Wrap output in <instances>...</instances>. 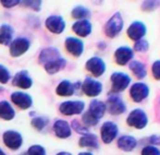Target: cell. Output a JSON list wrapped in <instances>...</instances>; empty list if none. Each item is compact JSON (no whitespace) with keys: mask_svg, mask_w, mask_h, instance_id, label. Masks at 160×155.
Masks as SVG:
<instances>
[{"mask_svg":"<svg viewBox=\"0 0 160 155\" xmlns=\"http://www.w3.org/2000/svg\"><path fill=\"white\" fill-rule=\"evenodd\" d=\"M45 24H46V28L55 34H61L65 28V22L63 18L60 15H50L47 18Z\"/></svg>","mask_w":160,"mask_h":155,"instance_id":"16","label":"cell"},{"mask_svg":"<svg viewBox=\"0 0 160 155\" xmlns=\"http://www.w3.org/2000/svg\"><path fill=\"white\" fill-rule=\"evenodd\" d=\"M149 86L146 83L141 82V81L133 83L130 87V97L135 103H141L145 101L149 96Z\"/></svg>","mask_w":160,"mask_h":155,"instance_id":"6","label":"cell"},{"mask_svg":"<svg viewBox=\"0 0 160 155\" xmlns=\"http://www.w3.org/2000/svg\"><path fill=\"white\" fill-rule=\"evenodd\" d=\"M141 155H160V150L154 145H146L142 149Z\"/></svg>","mask_w":160,"mask_h":155,"instance_id":"33","label":"cell"},{"mask_svg":"<svg viewBox=\"0 0 160 155\" xmlns=\"http://www.w3.org/2000/svg\"><path fill=\"white\" fill-rule=\"evenodd\" d=\"M10 71L4 66L0 65V83H2V84L8 83L9 80H10Z\"/></svg>","mask_w":160,"mask_h":155,"instance_id":"34","label":"cell"},{"mask_svg":"<svg viewBox=\"0 0 160 155\" xmlns=\"http://www.w3.org/2000/svg\"><path fill=\"white\" fill-rule=\"evenodd\" d=\"M152 75L156 80L160 81V59L155 60L152 65Z\"/></svg>","mask_w":160,"mask_h":155,"instance_id":"37","label":"cell"},{"mask_svg":"<svg viewBox=\"0 0 160 155\" xmlns=\"http://www.w3.org/2000/svg\"><path fill=\"white\" fill-rule=\"evenodd\" d=\"M148 142L149 145H154V147H160V134H152L148 138Z\"/></svg>","mask_w":160,"mask_h":155,"instance_id":"39","label":"cell"},{"mask_svg":"<svg viewBox=\"0 0 160 155\" xmlns=\"http://www.w3.org/2000/svg\"><path fill=\"white\" fill-rule=\"evenodd\" d=\"M11 101L21 109H28L32 106L33 100L28 94L23 92H14L11 94Z\"/></svg>","mask_w":160,"mask_h":155,"instance_id":"17","label":"cell"},{"mask_svg":"<svg viewBox=\"0 0 160 155\" xmlns=\"http://www.w3.org/2000/svg\"><path fill=\"white\" fill-rule=\"evenodd\" d=\"M2 90H3V89H2V87H0V92H1V91H2Z\"/></svg>","mask_w":160,"mask_h":155,"instance_id":"44","label":"cell"},{"mask_svg":"<svg viewBox=\"0 0 160 155\" xmlns=\"http://www.w3.org/2000/svg\"><path fill=\"white\" fill-rule=\"evenodd\" d=\"M75 92L74 83L70 82L69 80H63L59 83V85L56 89V93L59 96H71Z\"/></svg>","mask_w":160,"mask_h":155,"instance_id":"25","label":"cell"},{"mask_svg":"<svg viewBox=\"0 0 160 155\" xmlns=\"http://www.w3.org/2000/svg\"><path fill=\"white\" fill-rule=\"evenodd\" d=\"M65 49L74 57H80L84 51V43L78 37H68L64 42Z\"/></svg>","mask_w":160,"mask_h":155,"instance_id":"15","label":"cell"},{"mask_svg":"<svg viewBox=\"0 0 160 155\" xmlns=\"http://www.w3.org/2000/svg\"><path fill=\"white\" fill-rule=\"evenodd\" d=\"M159 6L160 1H152V0H149V1H144L142 3V9H143V11H152L156 8H158Z\"/></svg>","mask_w":160,"mask_h":155,"instance_id":"36","label":"cell"},{"mask_svg":"<svg viewBox=\"0 0 160 155\" xmlns=\"http://www.w3.org/2000/svg\"><path fill=\"white\" fill-rule=\"evenodd\" d=\"M78 144L82 147H89V149H98L99 147V141L97 138L96 134L94 133H88L84 134V136L81 137L80 141H78Z\"/></svg>","mask_w":160,"mask_h":155,"instance_id":"24","label":"cell"},{"mask_svg":"<svg viewBox=\"0 0 160 155\" xmlns=\"http://www.w3.org/2000/svg\"><path fill=\"white\" fill-rule=\"evenodd\" d=\"M20 1H18V0H2L1 1V4L3 7H6V8H12V7L17 6V4H19Z\"/></svg>","mask_w":160,"mask_h":155,"instance_id":"40","label":"cell"},{"mask_svg":"<svg viewBox=\"0 0 160 155\" xmlns=\"http://www.w3.org/2000/svg\"><path fill=\"white\" fill-rule=\"evenodd\" d=\"M13 35V28L8 24H2L0 26V44L1 45H10Z\"/></svg>","mask_w":160,"mask_h":155,"instance_id":"27","label":"cell"},{"mask_svg":"<svg viewBox=\"0 0 160 155\" xmlns=\"http://www.w3.org/2000/svg\"><path fill=\"white\" fill-rule=\"evenodd\" d=\"M117 145L123 152H132L137 147V140L133 136L124 134V136L119 137L118 141H117Z\"/></svg>","mask_w":160,"mask_h":155,"instance_id":"21","label":"cell"},{"mask_svg":"<svg viewBox=\"0 0 160 155\" xmlns=\"http://www.w3.org/2000/svg\"><path fill=\"white\" fill-rule=\"evenodd\" d=\"M15 116V111L10 103L7 101L0 102V118L3 120H12Z\"/></svg>","mask_w":160,"mask_h":155,"instance_id":"26","label":"cell"},{"mask_svg":"<svg viewBox=\"0 0 160 155\" xmlns=\"http://www.w3.org/2000/svg\"><path fill=\"white\" fill-rule=\"evenodd\" d=\"M22 3H23L24 6L34 9L35 11H39L40 6H42V1H23Z\"/></svg>","mask_w":160,"mask_h":155,"instance_id":"38","label":"cell"},{"mask_svg":"<svg viewBox=\"0 0 160 155\" xmlns=\"http://www.w3.org/2000/svg\"><path fill=\"white\" fill-rule=\"evenodd\" d=\"M12 84L17 87H20V89L23 90H28L32 86L33 81L32 79L28 75V72L26 70H21L14 75L12 80Z\"/></svg>","mask_w":160,"mask_h":155,"instance_id":"18","label":"cell"},{"mask_svg":"<svg viewBox=\"0 0 160 155\" xmlns=\"http://www.w3.org/2000/svg\"><path fill=\"white\" fill-rule=\"evenodd\" d=\"M53 131H55L56 136L60 139H67L71 137V127H70L69 122L62 119H58L56 122L53 123Z\"/></svg>","mask_w":160,"mask_h":155,"instance_id":"22","label":"cell"},{"mask_svg":"<svg viewBox=\"0 0 160 155\" xmlns=\"http://www.w3.org/2000/svg\"><path fill=\"white\" fill-rule=\"evenodd\" d=\"M26 155H46V151L42 145H32L30 149L28 150Z\"/></svg>","mask_w":160,"mask_h":155,"instance_id":"35","label":"cell"},{"mask_svg":"<svg viewBox=\"0 0 160 155\" xmlns=\"http://www.w3.org/2000/svg\"><path fill=\"white\" fill-rule=\"evenodd\" d=\"M3 143L6 144L7 147L11 150H18L21 147L22 143H23V139L22 136L19 132L14 131V130H8L3 133Z\"/></svg>","mask_w":160,"mask_h":155,"instance_id":"13","label":"cell"},{"mask_svg":"<svg viewBox=\"0 0 160 155\" xmlns=\"http://www.w3.org/2000/svg\"><path fill=\"white\" fill-rule=\"evenodd\" d=\"M47 122H48V119L45 118V117H35L32 120V125L34 128H36L37 130H42L45 127L47 126Z\"/></svg>","mask_w":160,"mask_h":155,"instance_id":"32","label":"cell"},{"mask_svg":"<svg viewBox=\"0 0 160 155\" xmlns=\"http://www.w3.org/2000/svg\"><path fill=\"white\" fill-rule=\"evenodd\" d=\"M0 155H6V153H4V152L2 151L1 149H0Z\"/></svg>","mask_w":160,"mask_h":155,"instance_id":"43","label":"cell"},{"mask_svg":"<svg viewBox=\"0 0 160 155\" xmlns=\"http://www.w3.org/2000/svg\"><path fill=\"white\" fill-rule=\"evenodd\" d=\"M105 104H106V108H107L108 113L110 115H113V116L122 115L127 111V105H125L124 101L122 100V97L119 94H114V93L109 94L107 97V102Z\"/></svg>","mask_w":160,"mask_h":155,"instance_id":"3","label":"cell"},{"mask_svg":"<svg viewBox=\"0 0 160 155\" xmlns=\"http://www.w3.org/2000/svg\"><path fill=\"white\" fill-rule=\"evenodd\" d=\"M72 30L78 36L87 37L93 31V25L89 20H81V21H76L72 25Z\"/></svg>","mask_w":160,"mask_h":155,"instance_id":"19","label":"cell"},{"mask_svg":"<svg viewBox=\"0 0 160 155\" xmlns=\"http://www.w3.org/2000/svg\"><path fill=\"white\" fill-rule=\"evenodd\" d=\"M106 111H107V108H106L105 102L99 101V100H93L89 103L88 109H87V111H85V113L99 122V120L105 116Z\"/></svg>","mask_w":160,"mask_h":155,"instance_id":"14","label":"cell"},{"mask_svg":"<svg viewBox=\"0 0 160 155\" xmlns=\"http://www.w3.org/2000/svg\"><path fill=\"white\" fill-rule=\"evenodd\" d=\"M59 58H61L60 51L55 47H48V48H45L42 50L39 55V62L42 66H45V65L55 61Z\"/></svg>","mask_w":160,"mask_h":155,"instance_id":"20","label":"cell"},{"mask_svg":"<svg viewBox=\"0 0 160 155\" xmlns=\"http://www.w3.org/2000/svg\"><path fill=\"white\" fill-rule=\"evenodd\" d=\"M78 155H94V154L91 153V152H81V153H78Z\"/></svg>","mask_w":160,"mask_h":155,"instance_id":"41","label":"cell"},{"mask_svg":"<svg viewBox=\"0 0 160 155\" xmlns=\"http://www.w3.org/2000/svg\"><path fill=\"white\" fill-rule=\"evenodd\" d=\"M83 93L88 97H97L102 92V83L93 78L87 77L81 85Z\"/></svg>","mask_w":160,"mask_h":155,"instance_id":"8","label":"cell"},{"mask_svg":"<svg viewBox=\"0 0 160 155\" xmlns=\"http://www.w3.org/2000/svg\"><path fill=\"white\" fill-rule=\"evenodd\" d=\"M71 127L73 128L74 130H75V132H78V133H81V134H86L88 133V128L85 127L83 123H81L78 120H76V119H74V120H72L71 122Z\"/></svg>","mask_w":160,"mask_h":155,"instance_id":"31","label":"cell"},{"mask_svg":"<svg viewBox=\"0 0 160 155\" xmlns=\"http://www.w3.org/2000/svg\"><path fill=\"white\" fill-rule=\"evenodd\" d=\"M67 65V60L64 58H59V59L55 60L52 62H49V64L45 65V70L49 73V75H53V73L59 72L61 69H63Z\"/></svg>","mask_w":160,"mask_h":155,"instance_id":"28","label":"cell"},{"mask_svg":"<svg viewBox=\"0 0 160 155\" xmlns=\"http://www.w3.org/2000/svg\"><path fill=\"white\" fill-rule=\"evenodd\" d=\"M85 108V103L83 101H67L60 104L59 111L64 116L80 115Z\"/></svg>","mask_w":160,"mask_h":155,"instance_id":"7","label":"cell"},{"mask_svg":"<svg viewBox=\"0 0 160 155\" xmlns=\"http://www.w3.org/2000/svg\"><path fill=\"white\" fill-rule=\"evenodd\" d=\"M146 33H147L146 24L143 23L142 21H133L128 25L127 30V35L128 36V39L134 40V42L143 39L145 37Z\"/></svg>","mask_w":160,"mask_h":155,"instance_id":"10","label":"cell"},{"mask_svg":"<svg viewBox=\"0 0 160 155\" xmlns=\"http://www.w3.org/2000/svg\"><path fill=\"white\" fill-rule=\"evenodd\" d=\"M57 155H72V154L69 153V152H60V153H58Z\"/></svg>","mask_w":160,"mask_h":155,"instance_id":"42","label":"cell"},{"mask_svg":"<svg viewBox=\"0 0 160 155\" xmlns=\"http://www.w3.org/2000/svg\"><path fill=\"white\" fill-rule=\"evenodd\" d=\"M149 48V43L146 39H139L136 40L134 43V46H133V51H137V53H145V51L148 50Z\"/></svg>","mask_w":160,"mask_h":155,"instance_id":"30","label":"cell"},{"mask_svg":"<svg viewBox=\"0 0 160 155\" xmlns=\"http://www.w3.org/2000/svg\"><path fill=\"white\" fill-rule=\"evenodd\" d=\"M30 40L25 37H18L10 44V55L12 57H19L30 49Z\"/></svg>","mask_w":160,"mask_h":155,"instance_id":"12","label":"cell"},{"mask_svg":"<svg viewBox=\"0 0 160 155\" xmlns=\"http://www.w3.org/2000/svg\"><path fill=\"white\" fill-rule=\"evenodd\" d=\"M119 134V127L113 121H105L100 128L101 141L105 144H110L117 139Z\"/></svg>","mask_w":160,"mask_h":155,"instance_id":"5","label":"cell"},{"mask_svg":"<svg viewBox=\"0 0 160 155\" xmlns=\"http://www.w3.org/2000/svg\"><path fill=\"white\" fill-rule=\"evenodd\" d=\"M71 15L73 19L81 21V20H87L91 17V11L88 8L84 6H76L75 8H73L71 12Z\"/></svg>","mask_w":160,"mask_h":155,"instance_id":"29","label":"cell"},{"mask_svg":"<svg viewBox=\"0 0 160 155\" xmlns=\"http://www.w3.org/2000/svg\"><path fill=\"white\" fill-rule=\"evenodd\" d=\"M124 21L120 12H116L110 17V19L105 24V34L109 39L117 37L123 30Z\"/></svg>","mask_w":160,"mask_h":155,"instance_id":"1","label":"cell"},{"mask_svg":"<svg viewBox=\"0 0 160 155\" xmlns=\"http://www.w3.org/2000/svg\"><path fill=\"white\" fill-rule=\"evenodd\" d=\"M127 123L135 129H144L148 125V116L142 108H135L128 115Z\"/></svg>","mask_w":160,"mask_h":155,"instance_id":"4","label":"cell"},{"mask_svg":"<svg viewBox=\"0 0 160 155\" xmlns=\"http://www.w3.org/2000/svg\"><path fill=\"white\" fill-rule=\"evenodd\" d=\"M110 81H111V93L119 94L121 92L125 91L130 86L132 79L128 73L116 71L111 75Z\"/></svg>","mask_w":160,"mask_h":155,"instance_id":"2","label":"cell"},{"mask_svg":"<svg viewBox=\"0 0 160 155\" xmlns=\"http://www.w3.org/2000/svg\"><path fill=\"white\" fill-rule=\"evenodd\" d=\"M134 57V51L130 46H120L114 51V60L119 66H127L132 61Z\"/></svg>","mask_w":160,"mask_h":155,"instance_id":"11","label":"cell"},{"mask_svg":"<svg viewBox=\"0 0 160 155\" xmlns=\"http://www.w3.org/2000/svg\"><path fill=\"white\" fill-rule=\"evenodd\" d=\"M85 68L94 77L99 78L106 72L107 67H106V62L103 61V59L95 56V57H92L87 60L86 65H85Z\"/></svg>","mask_w":160,"mask_h":155,"instance_id":"9","label":"cell"},{"mask_svg":"<svg viewBox=\"0 0 160 155\" xmlns=\"http://www.w3.org/2000/svg\"><path fill=\"white\" fill-rule=\"evenodd\" d=\"M128 68L132 71V73L134 75V77L138 80H143L147 75V68H146V65L143 64L139 60H132V61L128 64Z\"/></svg>","mask_w":160,"mask_h":155,"instance_id":"23","label":"cell"}]
</instances>
